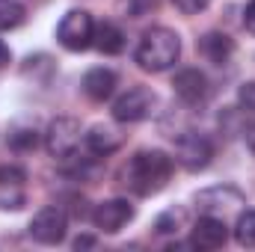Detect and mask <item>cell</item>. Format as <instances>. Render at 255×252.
<instances>
[{
    "instance_id": "obj_1",
    "label": "cell",
    "mask_w": 255,
    "mask_h": 252,
    "mask_svg": "<svg viewBox=\"0 0 255 252\" xmlns=\"http://www.w3.org/2000/svg\"><path fill=\"white\" fill-rule=\"evenodd\" d=\"M172 169H175V163H172V157L166 151L142 148L128 160L122 178H125V187L130 193H136V196H157L169 184Z\"/></svg>"
},
{
    "instance_id": "obj_2",
    "label": "cell",
    "mask_w": 255,
    "mask_h": 252,
    "mask_svg": "<svg viewBox=\"0 0 255 252\" xmlns=\"http://www.w3.org/2000/svg\"><path fill=\"white\" fill-rule=\"evenodd\" d=\"M178 57H181V39L169 27H148L136 45V54H133L136 65L142 71H151V74L169 71L178 63Z\"/></svg>"
},
{
    "instance_id": "obj_3",
    "label": "cell",
    "mask_w": 255,
    "mask_h": 252,
    "mask_svg": "<svg viewBox=\"0 0 255 252\" xmlns=\"http://www.w3.org/2000/svg\"><path fill=\"white\" fill-rule=\"evenodd\" d=\"M92 39H95V21L86 9H68L63 21L57 24V42L65 51L80 54V51L92 48Z\"/></svg>"
},
{
    "instance_id": "obj_4",
    "label": "cell",
    "mask_w": 255,
    "mask_h": 252,
    "mask_svg": "<svg viewBox=\"0 0 255 252\" xmlns=\"http://www.w3.org/2000/svg\"><path fill=\"white\" fill-rule=\"evenodd\" d=\"M154 107H157V95L148 86H130L113 101V119L122 125H136L145 122L154 113Z\"/></svg>"
},
{
    "instance_id": "obj_5",
    "label": "cell",
    "mask_w": 255,
    "mask_h": 252,
    "mask_svg": "<svg viewBox=\"0 0 255 252\" xmlns=\"http://www.w3.org/2000/svg\"><path fill=\"white\" fill-rule=\"evenodd\" d=\"M83 130H80V122L77 119H71V116H57L48 130H45V148H48V154L51 157H57V160H68V157H74V151H77V145H80V136Z\"/></svg>"
},
{
    "instance_id": "obj_6",
    "label": "cell",
    "mask_w": 255,
    "mask_h": 252,
    "mask_svg": "<svg viewBox=\"0 0 255 252\" xmlns=\"http://www.w3.org/2000/svg\"><path fill=\"white\" fill-rule=\"evenodd\" d=\"M175 160L187 172H202L214 160V142L205 133H199V130H184L175 139Z\"/></svg>"
},
{
    "instance_id": "obj_7",
    "label": "cell",
    "mask_w": 255,
    "mask_h": 252,
    "mask_svg": "<svg viewBox=\"0 0 255 252\" xmlns=\"http://www.w3.org/2000/svg\"><path fill=\"white\" fill-rule=\"evenodd\" d=\"M65 232H68V214L63 211V205H45L30 220V238L45 244V247L63 244Z\"/></svg>"
},
{
    "instance_id": "obj_8",
    "label": "cell",
    "mask_w": 255,
    "mask_h": 252,
    "mask_svg": "<svg viewBox=\"0 0 255 252\" xmlns=\"http://www.w3.org/2000/svg\"><path fill=\"white\" fill-rule=\"evenodd\" d=\"M133 205L128 202V199H107V202H101V205H95V211H92V223H95V229L98 232H104V235H116V232H122L128 223L133 220Z\"/></svg>"
},
{
    "instance_id": "obj_9",
    "label": "cell",
    "mask_w": 255,
    "mask_h": 252,
    "mask_svg": "<svg viewBox=\"0 0 255 252\" xmlns=\"http://www.w3.org/2000/svg\"><path fill=\"white\" fill-rule=\"evenodd\" d=\"M226 241H229V226L223 217H214V214H202L190 232V247L196 250H220L226 247Z\"/></svg>"
},
{
    "instance_id": "obj_10",
    "label": "cell",
    "mask_w": 255,
    "mask_h": 252,
    "mask_svg": "<svg viewBox=\"0 0 255 252\" xmlns=\"http://www.w3.org/2000/svg\"><path fill=\"white\" fill-rule=\"evenodd\" d=\"M172 89H175V95H178L184 104H190V107L205 104L208 95H211V83H208V77H205L199 68H181V71L175 74V80H172Z\"/></svg>"
},
{
    "instance_id": "obj_11",
    "label": "cell",
    "mask_w": 255,
    "mask_h": 252,
    "mask_svg": "<svg viewBox=\"0 0 255 252\" xmlns=\"http://www.w3.org/2000/svg\"><path fill=\"white\" fill-rule=\"evenodd\" d=\"M244 205V193L235 187H211L196 193V208L202 214H214V217H226L229 211Z\"/></svg>"
},
{
    "instance_id": "obj_12",
    "label": "cell",
    "mask_w": 255,
    "mask_h": 252,
    "mask_svg": "<svg viewBox=\"0 0 255 252\" xmlns=\"http://www.w3.org/2000/svg\"><path fill=\"white\" fill-rule=\"evenodd\" d=\"M24 181H27V172L18 163L0 166V208L3 211H18L24 205Z\"/></svg>"
},
{
    "instance_id": "obj_13",
    "label": "cell",
    "mask_w": 255,
    "mask_h": 252,
    "mask_svg": "<svg viewBox=\"0 0 255 252\" xmlns=\"http://www.w3.org/2000/svg\"><path fill=\"white\" fill-rule=\"evenodd\" d=\"M116 83H119L116 71L98 65V68H89V71L83 74V83H80V86H83L86 98H92V101H107V98H113Z\"/></svg>"
},
{
    "instance_id": "obj_14",
    "label": "cell",
    "mask_w": 255,
    "mask_h": 252,
    "mask_svg": "<svg viewBox=\"0 0 255 252\" xmlns=\"http://www.w3.org/2000/svg\"><path fill=\"white\" fill-rule=\"evenodd\" d=\"M83 145L95 157H110L122 148V133L110 125H95L89 133H83Z\"/></svg>"
},
{
    "instance_id": "obj_15",
    "label": "cell",
    "mask_w": 255,
    "mask_h": 252,
    "mask_svg": "<svg viewBox=\"0 0 255 252\" xmlns=\"http://www.w3.org/2000/svg\"><path fill=\"white\" fill-rule=\"evenodd\" d=\"M196 48H199V54H202L208 63H214V65H226L232 60V54H235V42H232L226 33H217V30L205 33Z\"/></svg>"
},
{
    "instance_id": "obj_16",
    "label": "cell",
    "mask_w": 255,
    "mask_h": 252,
    "mask_svg": "<svg viewBox=\"0 0 255 252\" xmlns=\"http://www.w3.org/2000/svg\"><path fill=\"white\" fill-rule=\"evenodd\" d=\"M92 45H95L101 54L116 57V54H122V48H125V33H122L113 21H101V24H95V39H92Z\"/></svg>"
},
{
    "instance_id": "obj_17",
    "label": "cell",
    "mask_w": 255,
    "mask_h": 252,
    "mask_svg": "<svg viewBox=\"0 0 255 252\" xmlns=\"http://www.w3.org/2000/svg\"><path fill=\"white\" fill-rule=\"evenodd\" d=\"M27 18V6L21 0H0V33L21 27Z\"/></svg>"
},
{
    "instance_id": "obj_18",
    "label": "cell",
    "mask_w": 255,
    "mask_h": 252,
    "mask_svg": "<svg viewBox=\"0 0 255 252\" xmlns=\"http://www.w3.org/2000/svg\"><path fill=\"white\" fill-rule=\"evenodd\" d=\"M235 241L244 247V250H255V208H247L238 214V223H235Z\"/></svg>"
},
{
    "instance_id": "obj_19",
    "label": "cell",
    "mask_w": 255,
    "mask_h": 252,
    "mask_svg": "<svg viewBox=\"0 0 255 252\" xmlns=\"http://www.w3.org/2000/svg\"><path fill=\"white\" fill-rule=\"evenodd\" d=\"M36 142H39V136H36V130L33 127H12V133H9V145L15 148V151H33L36 148Z\"/></svg>"
},
{
    "instance_id": "obj_20",
    "label": "cell",
    "mask_w": 255,
    "mask_h": 252,
    "mask_svg": "<svg viewBox=\"0 0 255 252\" xmlns=\"http://www.w3.org/2000/svg\"><path fill=\"white\" fill-rule=\"evenodd\" d=\"M181 220H184V214H181V211H166V214H160V217H157L154 232H157V235H172V232H178Z\"/></svg>"
},
{
    "instance_id": "obj_21",
    "label": "cell",
    "mask_w": 255,
    "mask_h": 252,
    "mask_svg": "<svg viewBox=\"0 0 255 252\" xmlns=\"http://www.w3.org/2000/svg\"><path fill=\"white\" fill-rule=\"evenodd\" d=\"M238 104H241L247 113H253V116H255V80L244 83V86L238 89Z\"/></svg>"
},
{
    "instance_id": "obj_22",
    "label": "cell",
    "mask_w": 255,
    "mask_h": 252,
    "mask_svg": "<svg viewBox=\"0 0 255 252\" xmlns=\"http://www.w3.org/2000/svg\"><path fill=\"white\" fill-rule=\"evenodd\" d=\"M175 3V9L178 12H184V15H199V12H205L208 9V3L211 0H172Z\"/></svg>"
},
{
    "instance_id": "obj_23",
    "label": "cell",
    "mask_w": 255,
    "mask_h": 252,
    "mask_svg": "<svg viewBox=\"0 0 255 252\" xmlns=\"http://www.w3.org/2000/svg\"><path fill=\"white\" fill-rule=\"evenodd\" d=\"M244 27L255 36V0H250V3H247V9H244Z\"/></svg>"
},
{
    "instance_id": "obj_24",
    "label": "cell",
    "mask_w": 255,
    "mask_h": 252,
    "mask_svg": "<svg viewBox=\"0 0 255 252\" xmlns=\"http://www.w3.org/2000/svg\"><path fill=\"white\" fill-rule=\"evenodd\" d=\"M9 63H12V51H9V45L0 39V68H3V65H9Z\"/></svg>"
},
{
    "instance_id": "obj_25",
    "label": "cell",
    "mask_w": 255,
    "mask_h": 252,
    "mask_svg": "<svg viewBox=\"0 0 255 252\" xmlns=\"http://www.w3.org/2000/svg\"><path fill=\"white\" fill-rule=\"evenodd\" d=\"M247 148L253 151V157H255V122L247 127Z\"/></svg>"
},
{
    "instance_id": "obj_26",
    "label": "cell",
    "mask_w": 255,
    "mask_h": 252,
    "mask_svg": "<svg viewBox=\"0 0 255 252\" xmlns=\"http://www.w3.org/2000/svg\"><path fill=\"white\" fill-rule=\"evenodd\" d=\"M83 247H95V241L92 238H77L74 241V250H83Z\"/></svg>"
}]
</instances>
